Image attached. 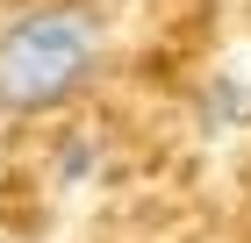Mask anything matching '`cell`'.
Segmentation results:
<instances>
[{"label": "cell", "mask_w": 251, "mask_h": 243, "mask_svg": "<svg viewBox=\"0 0 251 243\" xmlns=\"http://www.w3.org/2000/svg\"><path fill=\"white\" fill-rule=\"evenodd\" d=\"M100 72V15L79 0L22 7L0 29V114H50Z\"/></svg>", "instance_id": "obj_1"}, {"label": "cell", "mask_w": 251, "mask_h": 243, "mask_svg": "<svg viewBox=\"0 0 251 243\" xmlns=\"http://www.w3.org/2000/svg\"><path fill=\"white\" fill-rule=\"evenodd\" d=\"M58 157H65V165H58V179H65V186H79V179H94L100 143H94V136H65V143H58Z\"/></svg>", "instance_id": "obj_3"}, {"label": "cell", "mask_w": 251, "mask_h": 243, "mask_svg": "<svg viewBox=\"0 0 251 243\" xmlns=\"http://www.w3.org/2000/svg\"><path fill=\"white\" fill-rule=\"evenodd\" d=\"M237 129H251V79L215 72L208 93H201V136H208V143H223V136H237Z\"/></svg>", "instance_id": "obj_2"}]
</instances>
